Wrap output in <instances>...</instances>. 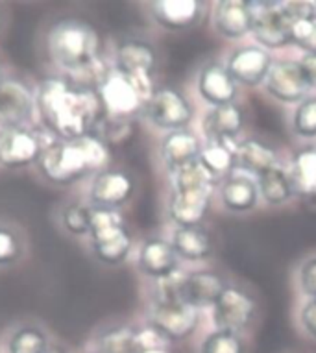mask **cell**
Instances as JSON below:
<instances>
[{
	"label": "cell",
	"mask_w": 316,
	"mask_h": 353,
	"mask_svg": "<svg viewBox=\"0 0 316 353\" xmlns=\"http://www.w3.org/2000/svg\"><path fill=\"white\" fill-rule=\"evenodd\" d=\"M37 108L45 126L61 137L75 141L95 134L106 115L98 89L50 78L39 85Z\"/></svg>",
	"instance_id": "1"
},
{
	"label": "cell",
	"mask_w": 316,
	"mask_h": 353,
	"mask_svg": "<svg viewBox=\"0 0 316 353\" xmlns=\"http://www.w3.org/2000/svg\"><path fill=\"white\" fill-rule=\"evenodd\" d=\"M110 148L95 134L75 141H54L39 159L41 172L58 185H69L92 172H102Z\"/></svg>",
	"instance_id": "2"
},
{
	"label": "cell",
	"mask_w": 316,
	"mask_h": 353,
	"mask_svg": "<svg viewBox=\"0 0 316 353\" xmlns=\"http://www.w3.org/2000/svg\"><path fill=\"white\" fill-rule=\"evenodd\" d=\"M48 50L59 67L81 72L98 61V35L87 23L59 21L48 34Z\"/></svg>",
	"instance_id": "3"
},
{
	"label": "cell",
	"mask_w": 316,
	"mask_h": 353,
	"mask_svg": "<svg viewBox=\"0 0 316 353\" xmlns=\"http://www.w3.org/2000/svg\"><path fill=\"white\" fill-rule=\"evenodd\" d=\"M92 252L106 265H121L132 250V235L117 209L92 208Z\"/></svg>",
	"instance_id": "4"
},
{
	"label": "cell",
	"mask_w": 316,
	"mask_h": 353,
	"mask_svg": "<svg viewBox=\"0 0 316 353\" xmlns=\"http://www.w3.org/2000/svg\"><path fill=\"white\" fill-rule=\"evenodd\" d=\"M152 93L154 87L144 85L130 76L121 74L119 70L110 72L108 78L102 81V85L98 87L103 113L111 119H126V121H132L133 117L143 113Z\"/></svg>",
	"instance_id": "5"
},
{
	"label": "cell",
	"mask_w": 316,
	"mask_h": 353,
	"mask_svg": "<svg viewBox=\"0 0 316 353\" xmlns=\"http://www.w3.org/2000/svg\"><path fill=\"white\" fill-rule=\"evenodd\" d=\"M252 34L259 47L265 50L290 45L287 2H253Z\"/></svg>",
	"instance_id": "6"
},
{
	"label": "cell",
	"mask_w": 316,
	"mask_h": 353,
	"mask_svg": "<svg viewBox=\"0 0 316 353\" xmlns=\"http://www.w3.org/2000/svg\"><path fill=\"white\" fill-rule=\"evenodd\" d=\"M143 113L154 126L168 132L189 128L192 121V105L178 89L172 87L154 89Z\"/></svg>",
	"instance_id": "7"
},
{
	"label": "cell",
	"mask_w": 316,
	"mask_h": 353,
	"mask_svg": "<svg viewBox=\"0 0 316 353\" xmlns=\"http://www.w3.org/2000/svg\"><path fill=\"white\" fill-rule=\"evenodd\" d=\"M266 93L282 104H299L307 99L310 87L307 83L299 61L277 59L265 80Z\"/></svg>",
	"instance_id": "8"
},
{
	"label": "cell",
	"mask_w": 316,
	"mask_h": 353,
	"mask_svg": "<svg viewBox=\"0 0 316 353\" xmlns=\"http://www.w3.org/2000/svg\"><path fill=\"white\" fill-rule=\"evenodd\" d=\"M48 145L43 135L23 126L4 130L0 134V165L8 168L28 167L39 161Z\"/></svg>",
	"instance_id": "9"
},
{
	"label": "cell",
	"mask_w": 316,
	"mask_h": 353,
	"mask_svg": "<svg viewBox=\"0 0 316 353\" xmlns=\"http://www.w3.org/2000/svg\"><path fill=\"white\" fill-rule=\"evenodd\" d=\"M257 305L252 296L239 287H226L217 303L213 305V322L217 330H228L239 333L248 327L255 316Z\"/></svg>",
	"instance_id": "10"
},
{
	"label": "cell",
	"mask_w": 316,
	"mask_h": 353,
	"mask_svg": "<svg viewBox=\"0 0 316 353\" xmlns=\"http://www.w3.org/2000/svg\"><path fill=\"white\" fill-rule=\"evenodd\" d=\"M150 324L168 341H184L196 331L200 313L190 303H154L150 309Z\"/></svg>",
	"instance_id": "11"
},
{
	"label": "cell",
	"mask_w": 316,
	"mask_h": 353,
	"mask_svg": "<svg viewBox=\"0 0 316 353\" xmlns=\"http://www.w3.org/2000/svg\"><path fill=\"white\" fill-rule=\"evenodd\" d=\"M274 59L270 52L259 45H248L233 50L228 58L226 69L237 83L244 87H257L265 83Z\"/></svg>",
	"instance_id": "12"
},
{
	"label": "cell",
	"mask_w": 316,
	"mask_h": 353,
	"mask_svg": "<svg viewBox=\"0 0 316 353\" xmlns=\"http://www.w3.org/2000/svg\"><path fill=\"white\" fill-rule=\"evenodd\" d=\"M155 50L152 45L141 39L122 41L117 48L115 70L121 74L130 76L133 80L141 81L144 85H152V74H154Z\"/></svg>",
	"instance_id": "13"
},
{
	"label": "cell",
	"mask_w": 316,
	"mask_h": 353,
	"mask_svg": "<svg viewBox=\"0 0 316 353\" xmlns=\"http://www.w3.org/2000/svg\"><path fill=\"white\" fill-rule=\"evenodd\" d=\"M135 183L132 176L122 170H102L91 185V205L102 209H117L132 198Z\"/></svg>",
	"instance_id": "14"
},
{
	"label": "cell",
	"mask_w": 316,
	"mask_h": 353,
	"mask_svg": "<svg viewBox=\"0 0 316 353\" xmlns=\"http://www.w3.org/2000/svg\"><path fill=\"white\" fill-rule=\"evenodd\" d=\"M213 189H174L168 214L178 228L200 226L211 205Z\"/></svg>",
	"instance_id": "15"
},
{
	"label": "cell",
	"mask_w": 316,
	"mask_h": 353,
	"mask_svg": "<svg viewBox=\"0 0 316 353\" xmlns=\"http://www.w3.org/2000/svg\"><path fill=\"white\" fill-rule=\"evenodd\" d=\"M253 2L220 0L213 12V26L226 39H241L252 32Z\"/></svg>",
	"instance_id": "16"
},
{
	"label": "cell",
	"mask_w": 316,
	"mask_h": 353,
	"mask_svg": "<svg viewBox=\"0 0 316 353\" xmlns=\"http://www.w3.org/2000/svg\"><path fill=\"white\" fill-rule=\"evenodd\" d=\"M198 93L207 104L217 108V105L235 104L239 89H237V81L231 78L224 65L213 61L207 63L198 74Z\"/></svg>",
	"instance_id": "17"
},
{
	"label": "cell",
	"mask_w": 316,
	"mask_h": 353,
	"mask_svg": "<svg viewBox=\"0 0 316 353\" xmlns=\"http://www.w3.org/2000/svg\"><path fill=\"white\" fill-rule=\"evenodd\" d=\"M201 146L198 135L189 128L168 132L161 141V159L168 172H178L179 168L198 161Z\"/></svg>",
	"instance_id": "18"
},
{
	"label": "cell",
	"mask_w": 316,
	"mask_h": 353,
	"mask_svg": "<svg viewBox=\"0 0 316 353\" xmlns=\"http://www.w3.org/2000/svg\"><path fill=\"white\" fill-rule=\"evenodd\" d=\"M34 99L26 85L21 81H4L0 87V126L4 130L21 128L30 119Z\"/></svg>",
	"instance_id": "19"
},
{
	"label": "cell",
	"mask_w": 316,
	"mask_h": 353,
	"mask_svg": "<svg viewBox=\"0 0 316 353\" xmlns=\"http://www.w3.org/2000/svg\"><path fill=\"white\" fill-rule=\"evenodd\" d=\"M201 2L198 0H157L152 4L155 23L170 32L195 26L201 17Z\"/></svg>",
	"instance_id": "20"
},
{
	"label": "cell",
	"mask_w": 316,
	"mask_h": 353,
	"mask_svg": "<svg viewBox=\"0 0 316 353\" xmlns=\"http://www.w3.org/2000/svg\"><path fill=\"white\" fill-rule=\"evenodd\" d=\"M139 268L144 276L161 279L178 270V255L174 252L172 243L165 239H148L144 241L139 252Z\"/></svg>",
	"instance_id": "21"
},
{
	"label": "cell",
	"mask_w": 316,
	"mask_h": 353,
	"mask_svg": "<svg viewBox=\"0 0 316 353\" xmlns=\"http://www.w3.org/2000/svg\"><path fill=\"white\" fill-rule=\"evenodd\" d=\"M228 285L213 270H195L185 274V300L196 309L213 307Z\"/></svg>",
	"instance_id": "22"
},
{
	"label": "cell",
	"mask_w": 316,
	"mask_h": 353,
	"mask_svg": "<svg viewBox=\"0 0 316 353\" xmlns=\"http://www.w3.org/2000/svg\"><path fill=\"white\" fill-rule=\"evenodd\" d=\"M290 41L305 54H316V6L310 2H287Z\"/></svg>",
	"instance_id": "23"
},
{
	"label": "cell",
	"mask_w": 316,
	"mask_h": 353,
	"mask_svg": "<svg viewBox=\"0 0 316 353\" xmlns=\"http://www.w3.org/2000/svg\"><path fill=\"white\" fill-rule=\"evenodd\" d=\"M242 124H244V117L239 105H217L207 111L201 122V130L207 141H235L237 135L241 134Z\"/></svg>",
	"instance_id": "24"
},
{
	"label": "cell",
	"mask_w": 316,
	"mask_h": 353,
	"mask_svg": "<svg viewBox=\"0 0 316 353\" xmlns=\"http://www.w3.org/2000/svg\"><path fill=\"white\" fill-rule=\"evenodd\" d=\"M237 141H207V145L201 146L198 161L207 172L213 176V180L219 183L233 174L237 167Z\"/></svg>",
	"instance_id": "25"
},
{
	"label": "cell",
	"mask_w": 316,
	"mask_h": 353,
	"mask_svg": "<svg viewBox=\"0 0 316 353\" xmlns=\"http://www.w3.org/2000/svg\"><path fill=\"white\" fill-rule=\"evenodd\" d=\"M220 198L226 209L233 213H246L257 205V183L246 174H231L220 185Z\"/></svg>",
	"instance_id": "26"
},
{
	"label": "cell",
	"mask_w": 316,
	"mask_h": 353,
	"mask_svg": "<svg viewBox=\"0 0 316 353\" xmlns=\"http://www.w3.org/2000/svg\"><path fill=\"white\" fill-rule=\"evenodd\" d=\"M276 165V150L270 145H266L265 141L255 139V137L239 141V145H237V168H241L242 172L261 176Z\"/></svg>",
	"instance_id": "27"
},
{
	"label": "cell",
	"mask_w": 316,
	"mask_h": 353,
	"mask_svg": "<svg viewBox=\"0 0 316 353\" xmlns=\"http://www.w3.org/2000/svg\"><path fill=\"white\" fill-rule=\"evenodd\" d=\"M287 172L294 194L304 198L316 196V146L296 152Z\"/></svg>",
	"instance_id": "28"
},
{
	"label": "cell",
	"mask_w": 316,
	"mask_h": 353,
	"mask_svg": "<svg viewBox=\"0 0 316 353\" xmlns=\"http://www.w3.org/2000/svg\"><path fill=\"white\" fill-rule=\"evenodd\" d=\"M172 248L185 261H204L213 252V243L206 230L200 226L178 228L174 232Z\"/></svg>",
	"instance_id": "29"
},
{
	"label": "cell",
	"mask_w": 316,
	"mask_h": 353,
	"mask_svg": "<svg viewBox=\"0 0 316 353\" xmlns=\"http://www.w3.org/2000/svg\"><path fill=\"white\" fill-rule=\"evenodd\" d=\"M255 183H257L259 196H263V200L270 205H282V203L288 202L294 194L288 172L277 165L257 176Z\"/></svg>",
	"instance_id": "30"
},
{
	"label": "cell",
	"mask_w": 316,
	"mask_h": 353,
	"mask_svg": "<svg viewBox=\"0 0 316 353\" xmlns=\"http://www.w3.org/2000/svg\"><path fill=\"white\" fill-rule=\"evenodd\" d=\"M100 353H141L137 331L128 325L111 327L100 336Z\"/></svg>",
	"instance_id": "31"
},
{
	"label": "cell",
	"mask_w": 316,
	"mask_h": 353,
	"mask_svg": "<svg viewBox=\"0 0 316 353\" xmlns=\"http://www.w3.org/2000/svg\"><path fill=\"white\" fill-rule=\"evenodd\" d=\"M10 353H46L48 352V342L46 335L35 325H24L17 330L10 339L8 344Z\"/></svg>",
	"instance_id": "32"
},
{
	"label": "cell",
	"mask_w": 316,
	"mask_h": 353,
	"mask_svg": "<svg viewBox=\"0 0 316 353\" xmlns=\"http://www.w3.org/2000/svg\"><path fill=\"white\" fill-rule=\"evenodd\" d=\"M174 189H215L217 181L213 176L201 167L200 161H195L187 167L174 172Z\"/></svg>",
	"instance_id": "33"
},
{
	"label": "cell",
	"mask_w": 316,
	"mask_h": 353,
	"mask_svg": "<svg viewBox=\"0 0 316 353\" xmlns=\"http://www.w3.org/2000/svg\"><path fill=\"white\" fill-rule=\"evenodd\" d=\"M154 303H187L185 300V274L176 270L167 278L155 279Z\"/></svg>",
	"instance_id": "34"
},
{
	"label": "cell",
	"mask_w": 316,
	"mask_h": 353,
	"mask_svg": "<svg viewBox=\"0 0 316 353\" xmlns=\"http://www.w3.org/2000/svg\"><path fill=\"white\" fill-rule=\"evenodd\" d=\"M200 353H244V342L235 331L217 330L204 339Z\"/></svg>",
	"instance_id": "35"
},
{
	"label": "cell",
	"mask_w": 316,
	"mask_h": 353,
	"mask_svg": "<svg viewBox=\"0 0 316 353\" xmlns=\"http://www.w3.org/2000/svg\"><path fill=\"white\" fill-rule=\"evenodd\" d=\"M95 135L100 137L106 145H124L133 135V121L106 117L95 130Z\"/></svg>",
	"instance_id": "36"
},
{
	"label": "cell",
	"mask_w": 316,
	"mask_h": 353,
	"mask_svg": "<svg viewBox=\"0 0 316 353\" xmlns=\"http://www.w3.org/2000/svg\"><path fill=\"white\" fill-rule=\"evenodd\" d=\"M294 134L302 139H315L316 137V97H307L299 102L293 115Z\"/></svg>",
	"instance_id": "37"
},
{
	"label": "cell",
	"mask_w": 316,
	"mask_h": 353,
	"mask_svg": "<svg viewBox=\"0 0 316 353\" xmlns=\"http://www.w3.org/2000/svg\"><path fill=\"white\" fill-rule=\"evenodd\" d=\"M92 220V205L83 203H69L61 211V222L65 230L72 235H87L91 232Z\"/></svg>",
	"instance_id": "38"
},
{
	"label": "cell",
	"mask_w": 316,
	"mask_h": 353,
	"mask_svg": "<svg viewBox=\"0 0 316 353\" xmlns=\"http://www.w3.org/2000/svg\"><path fill=\"white\" fill-rule=\"evenodd\" d=\"M24 252V243L13 228L0 224V268L15 265Z\"/></svg>",
	"instance_id": "39"
},
{
	"label": "cell",
	"mask_w": 316,
	"mask_h": 353,
	"mask_svg": "<svg viewBox=\"0 0 316 353\" xmlns=\"http://www.w3.org/2000/svg\"><path fill=\"white\" fill-rule=\"evenodd\" d=\"M137 344H139V350L141 353L144 352H157V350H163V352H167L168 341L167 336L163 335L161 331L157 330L155 325L148 324L146 327L137 331Z\"/></svg>",
	"instance_id": "40"
},
{
	"label": "cell",
	"mask_w": 316,
	"mask_h": 353,
	"mask_svg": "<svg viewBox=\"0 0 316 353\" xmlns=\"http://www.w3.org/2000/svg\"><path fill=\"white\" fill-rule=\"evenodd\" d=\"M299 287L309 298H316V255L305 261L299 268Z\"/></svg>",
	"instance_id": "41"
},
{
	"label": "cell",
	"mask_w": 316,
	"mask_h": 353,
	"mask_svg": "<svg viewBox=\"0 0 316 353\" xmlns=\"http://www.w3.org/2000/svg\"><path fill=\"white\" fill-rule=\"evenodd\" d=\"M299 320H302V327L305 330L307 335L316 339V298H310L299 313Z\"/></svg>",
	"instance_id": "42"
},
{
	"label": "cell",
	"mask_w": 316,
	"mask_h": 353,
	"mask_svg": "<svg viewBox=\"0 0 316 353\" xmlns=\"http://www.w3.org/2000/svg\"><path fill=\"white\" fill-rule=\"evenodd\" d=\"M299 65L310 89L316 87V54H305L304 58L299 59Z\"/></svg>",
	"instance_id": "43"
},
{
	"label": "cell",
	"mask_w": 316,
	"mask_h": 353,
	"mask_svg": "<svg viewBox=\"0 0 316 353\" xmlns=\"http://www.w3.org/2000/svg\"><path fill=\"white\" fill-rule=\"evenodd\" d=\"M46 353H67V352H63L61 347H54V350H48Z\"/></svg>",
	"instance_id": "44"
},
{
	"label": "cell",
	"mask_w": 316,
	"mask_h": 353,
	"mask_svg": "<svg viewBox=\"0 0 316 353\" xmlns=\"http://www.w3.org/2000/svg\"><path fill=\"white\" fill-rule=\"evenodd\" d=\"M2 83H4V76H2V70H0V87H2Z\"/></svg>",
	"instance_id": "45"
},
{
	"label": "cell",
	"mask_w": 316,
	"mask_h": 353,
	"mask_svg": "<svg viewBox=\"0 0 316 353\" xmlns=\"http://www.w3.org/2000/svg\"><path fill=\"white\" fill-rule=\"evenodd\" d=\"M144 353H168V352H163V350H157V352H144Z\"/></svg>",
	"instance_id": "46"
},
{
	"label": "cell",
	"mask_w": 316,
	"mask_h": 353,
	"mask_svg": "<svg viewBox=\"0 0 316 353\" xmlns=\"http://www.w3.org/2000/svg\"><path fill=\"white\" fill-rule=\"evenodd\" d=\"M0 24H2V17H0Z\"/></svg>",
	"instance_id": "47"
},
{
	"label": "cell",
	"mask_w": 316,
	"mask_h": 353,
	"mask_svg": "<svg viewBox=\"0 0 316 353\" xmlns=\"http://www.w3.org/2000/svg\"><path fill=\"white\" fill-rule=\"evenodd\" d=\"M97 353H100V352H97Z\"/></svg>",
	"instance_id": "48"
}]
</instances>
